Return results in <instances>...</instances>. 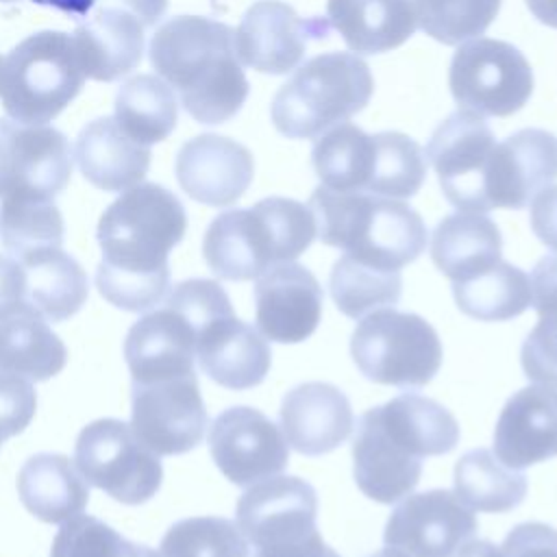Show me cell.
Listing matches in <instances>:
<instances>
[{
    "label": "cell",
    "mask_w": 557,
    "mask_h": 557,
    "mask_svg": "<svg viewBox=\"0 0 557 557\" xmlns=\"http://www.w3.org/2000/svg\"><path fill=\"white\" fill-rule=\"evenodd\" d=\"M85 78L72 35L39 30L2 59L0 100L11 120L48 124L78 96Z\"/></svg>",
    "instance_id": "cell-8"
},
{
    "label": "cell",
    "mask_w": 557,
    "mask_h": 557,
    "mask_svg": "<svg viewBox=\"0 0 557 557\" xmlns=\"http://www.w3.org/2000/svg\"><path fill=\"white\" fill-rule=\"evenodd\" d=\"M65 224L54 198L7 196L0 202V242L15 261L61 248Z\"/></svg>",
    "instance_id": "cell-36"
},
{
    "label": "cell",
    "mask_w": 557,
    "mask_h": 557,
    "mask_svg": "<svg viewBox=\"0 0 557 557\" xmlns=\"http://www.w3.org/2000/svg\"><path fill=\"white\" fill-rule=\"evenodd\" d=\"M537 318L520 348V363L529 381L557 387V313Z\"/></svg>",
    "instance_id": "cell-41"
},
{
    "label": "cell",
    "mask_w": 557,
    "mask_h": 557,
    "mask_svg": "<svg viewBox=\"0 0 557 557\" xmlns=\"http://www.w3.org/2000/svg\"><path fill=\"white\" fill-rule=\"evenodd\" d=\"M494 453L516 470L557 457V387L535 383L509 396L494 426Z\"/></svg>",
    "instance_id": "cell-24"
},
{
    "label": "cell",
    "mask_w": 557,
    "mask_h": 557,
    "mask_svg": "<svg viewBox=\"0 0 557 557\" xmlns=\"http://www.w3.org/2000/svg\"><path fill=\"white\" fill-rule=\"evenodd\" d=\"M148 57L200 124L235 117L248 98L250 85L235 52V30L224 22L202 15L172 17L154 30Z\"/></svg>",
    "instance_id": "cell-3"
},
{
    "label": "cell",
    "mask_w": 557,
    "mask_h": 557,
    "mask_svg": "<svg viewBox=\"0 0 557 557\" xmlns=\"http://www.w3.org/2000/svg\"><path fill=\"white\" fill-rule=\"evenodd\" d=\"M455 494L472 511L505 513L516 509L527 496V476L505 466L496 453L474 448L459 457L455 466Z\"/></svg>",
    "instance_id": "cell-33"
},
{
    "label": "cell",
    "mask_w": 557,
    "mask_h": 557,
    "mask_svg": "<svg viewBox=\"0 0 557 557\" xmlns=\"http://www.w3.org/2000/svg\"><path fill=\"white\" fill-rule=\"evenodd\" d=\"M531 305L537 315L557 313V255L542 257L531 272Z\"/></svg>",
    "instance_id": "cell-44"
},
{
    "label": "cell",
    "mask_w": 557,
    "mask_h": 557,
    "mask_svg": "<svg viewBox=\"0 0 557 557\" xmlns=\"http://www.w3.org/2000/svg\"><path fill=\"white\" fill-rule=\"evenodd\" d=\"M479 522L450 490L407 494L387 518L383 542L409 557H453L474 537Z\"/></svg>",
    "instance_id": "cell-17"
},
{
    "label": "cell",
    "mask_w": 557,
    "mask_h": 557,
    "mask_svg": "<svg viewBox=\"0 0 557 557\" xmlns=\"http://www.w3.org/2000/svg\"><path fill=\"white\" fill-rule=\"evenodd\" d=\"M24 296V270L13 257L0 255V307L22 300Z\"/></svg>",
    "instance_id": "cell-47"
},
{
    "label": "cell",
    "mask_w": 557,
    "mask_h": 557,
    "mask_svg": "<svg viewBox=\"0 0 557 557\" xmlns=\"http://www.w3.org/2000/svg\"><path fill=\"white\" fill-rule=\"evenodd\" d=\"M557 178V137L520 128L494 146L485 174V207L522 209Z\"/></svg>",
    "instance_id": "cell-20"
},
{
    "label": "cell",
    "mask_w": 557,
    "mask_h": 557,
    "mask_svg": "<svg viewBox=\"0 0 557 557\" xmlns=\"http://www.w3.org/2000/svg\"><path fill=\"white\" fill-rule=\"evenodd\" d=\"M326 17H300L281 0H259L242 17L235 30L239 63L263 74H287L305 59L311 39H326Z\"/></svg>",
    "instance_id": "cell-18"
},
{
    "label": "cell",
    "mask_w": 557,
    "mask_h": 557,
    "mask_svg": "<svg viewBox=\"0 0 557 557\" xmlns=\"http://www.w3.org/2000/svg\"><path fill=\"white\" fill-rule=\"evenodd\" d=\"M131 429L159 457L194 450L207 429L196 374L131 383Z\"/></svg>",
    "instance_id": "cell-13"
},
{
    "label": "cell",
    "mask_w": 557,
    "mask_h": 557,
    "mask_svg": "<svg viewBox=\"0 0 557 557\" xmlns=\"http://www.w3.org/2000/svg\"><path fill=\"white\" fill-rule=\"evenodd\" d=\"M209 453L218 470L239 487L276 476L289 463L281 429L259 409L244 405L224 409L211 422Z\"/></svg>",
    "instance_id": "cell-16"
},
{
    "label": "cell",
    "mask_w": 557,
    "mask_h": 557,
    "mask_svg": "<svg viewBox=\"0 0 557 557\" xmlns=\"http://www.w3.org/2000/svg\"><path fill=\"white\" fill-rule=\"evenodd\" d=\"M459 442L455 416L433 398L405 392L368 409L352 437V474L357 487L381 505L413 492L422 459L450 453Z\"/></svg>",
    "instance_id": "cell-2"
},
{
    "label": "cell",
    "mask_w": 557,
    "mask_h": 557,
    "mask_svg": "<svg viewBox=\"0 0 557 557\" xmlns=\"http://www.w3.org/2000/svg\"><path fill=\"white\" fill-rule=\"evenodd\" d=\"M457 307L481 322H505L531 305L529 276L513 263L498 261L485 272L453 283Z\"/></svg>",
    "instance_id": "cell-35"
},
{
    "label": "cell",
    "mask_w": 557,
    "mask_h": 557,
    "mask_svg": "<svg viewBox=\"0 0 557 557\" xmlns=\"http://www.w3.org/2000/svg\"><path fill=\"white\" fill-rule=\"evenodd\" d=\"M72 176L67 137L48 124L0 120V200L7 196L54 198Z\"/></svg>",
    "instance_id": "cell-15"
},
{
    "label": "cell",
    "mask_w": 557,
    "mask_h": 557,
    "mask_svg": "<svg viewBox=\"0 0 557 557\" xmlns=\"http://www.w3.org/2000/svg\"><path fill=\"white\" fill-rule=\"evenodd\" d=\"M24 270L22 300L50 322H63L81 311L89 296L83 265L63 248H48L17 261Z\"/></svg>",
    "instance_id": "cell-32"
},
{
    "label": "cell",
    "mask_w": 557,
    "mask_h": 557,
    "mask_svg": "<svg viewBox=\"0 0 557 557\" xmlns=\"http://www.w3.org/2000/svg\"><path fill=\"white\" fill-rule=\"evenodd\" d=\"M196 359L213 383L237 392L259 385L272 366L268 342L235 313L222 315L200 331Z\"/></svg>",
    "instance_id": "cell-26"
},
{
    "label": "cell",
    "mask_w": 557,
    "mask_h": 557,
    "mask_svg": "<svg viewBox=\"0 0 557 557\" xmlns=\"http://www.w3.org/2000/svg\"><path fill=\"white\" fill-rule=\"evenodd\" d=\"M416 24L444 46L481 37L500 11V0H413Z\"/></svg>",
    "instance_id": "cell-39"
},
{
    "label": "cell",
    "mask_w": 557,
    "mask_h": 557,
    "mask_svg": "<svg viewBox=\"0 0 557 557\" xmlns=\"http://www.w3.org/2000/svg\"><path fill=\"white\" fill-rule=\"evenodd\" d=\"M237 527L252 548L318 531V494L300 476H270L237 500Z\"/></svg>",
    "instance_id": "cell-21"
},
{
    "label": "cell",
    "mask_w": 557,
    "mask_h": 557,
    "mask_svg": "<svg viewBox=\"0 0 557 557\" xmlns=\"http://www.w3.org/2000/svg\"><path fill=\"white\" fill-rule=\"evenodd\" d=\"M0 67H2V59H0Z\"/></svg>",
    "instance_id": "cell-52"
},
{
    "label": "cell",
    "mask_w": 557,
    "mask_h": 557,
    "mask_svg": "<svg viewBox=\"0 0 557 557\" xmlns=\"http://www.w3.org/2000/svg\"><path fill=\"white\" fill-rule=\"evenodd\" d=\"M324 292L309 268L285 261L255 278V320L261 335L278 344L309 339L322 318Z\"/></svg>",
    "instance_id": "cell-19"
},
{
    "label": "cell",
    "mask_w": 557,
    "mask_h": 557,
    "mask_svg": "<svg viewBox=\"0 0 557 557\" xmlns=\"http://www.w3.org/2000/svg\"><path fill=\"white\" fill-rule=\"evenodd\" d=\"M315 237L309 205L270 196L211 220L202 239L209 270L224 281H252L272 265L298 259Z\"/></svg>",
    "instance_id": "cell-4"
},
{
    "label": "cell",
    "mask_w": 557,
    "mask_h": 557,
    "mask_svg": "<svg viewBox=\"0 0 557 557\" xmlns=\"http://www.w3.org/2000/svg\"><path fill=\"white\" fill-rule=\"evenodd\" d=\"M455 557H503L500 548H496L492 542L487 540H468L457 553Z\"/></svg>",
    "instance_id": "cell-50"
},
{
    "label": "cell",
    "mask_w": 557,
    "mask_h": 557,
    "mask_svg": "<svg viewBox=\"0 0 557 557\" xmlns=\"http://www.w3.org/2000/svg\"><path fill=\"white\" fill-rule=\"evenodd\" d=\"M500 250L503 237L498 226L487 215L472 211L446 215L431 237V259L453 283L496 265Z\"/></svg>",
    "instance_id": "cell-31"
},
{
    "label": "cell",
    "mask_w": 557,
    "mask_h": 557,
    "mask_svg": "<svg viewBox=\"0 0 557 557\" xmlns=\"http://www.w3.org/2000/svg\"><path fill=\"white\" fill-rule=\"evenodd\" d=\"M329 287L335 307L344 315L361 320L372 311L394 307L400 300L403 278L400 270L370 265L342 255L333 263Z\"/></svg>",
    "instance_id": "cell-37"
},
{
    "label": "cell",
    "mask_w": 557,
    "mask_h": 557,
    "mask_svg": "<svg viewBox=\"0 0 557 557\" xmlns=\"http://www.w3.org/2000/svg\"><path fill=\"white\" fill-rule=\"evenodd\" d=\"M198 333L189 318L163 300L126 333L124 359L133 383L196 374Z\"/></svg>",
    "instance_id": "cell-23"
},
{
    "label": "cell",
    "mask_w": 557,
    "mask_h": 557,
    "mask_svg": "<svg viewBox=\"0 0 557 557\" xmlns=\"http://www.w3.org/2000/svg\"><path fill=\"white\" fill-rule=\"evenodd\" d=\"M37 394L33 385L9 372H0V435L9 440L20 435L35 418Z\"/></svg>",
    "instance_id": "cell-42"
},
{
    "label": "cell",
    "mask_w": 557,
    "mask_h": 557,
    "mask_svg": "<svg viewBox=\"0 0 557 557\" xmlns=\"http://www.w3.org/2000/svg\"><path fill=\"white\" fill-rule=\"evenodd\" d=\"M309 209L320 242L357 261L400 270L426 248V226L403 200L320 185L309 198Z\"/></svg>",
    "instance_id": "cell-5"
},
{
    "label": "cell",
    "mask_w": 557,
    "mask_h": 557,
    "mask_svg": "<svg viewBox=\"0 0 557 557\" xmlns=\"http://www.w3.org/2000/svg\"><path fill=\"white\" fill-rule=\"evenodd\" d=\"M311 163L329 189L396 200L416 196L426 176V157L416 139L398 131L368 135L348 122L320 135Z\"/></svg>",
    "instance_id": "cell-6"
},
{
    "label": "cell",
    "mask_w": 557,
    "mask_h": 557,
    "mask_svg": "<svg viewBox=\"0 0 557 557\" xmlns=\"http://www.w3.org/2000/svg\"><path fill=\"white\" fill-rule=\"evenodd\" d=\"M374 91L368 63L352 52H322L296 67L270 104L274 128L289 139H315L363 111Z\"/></svg>",
    "instance_id": "cell-7"
},
{
    "label": "cell",
    "mask_w": 557,
    "mask_h": 557,
    "mask_svg": "<svg viewBox=\"0 0 557 557\" xmlns=\"http://www.w3.org/2000/svg\"><path fill=\"white\" fill-rule=\"evenodd\" d=\"M50 557H161V553L126 540L94 516L78 513L61 524Z\"/></svg>",
    "instance_id": "cell-40"
},
{
    "label": "cell",
    "mask_w": 557,
    "mask_h": 557,
    "mask_svg": "<svg viewBox=\"0 0 557 557\" xmlns=\"http://www.w3.org/2000/svg\"><path fill=\"white\" fill-rule=\"evenodd\" d=\"M533 17L550 28H557V0H524Z\"/></svg>",
    "instance_id": "cell-49"
},
{
    "label": "cell",
    "mask_w": 557,
    "mask_h": 557,
    "mask_svg": "<svg viewBox=\"0 0 557 557\" xmlns=\"http://www.w3.org/2000/svg\"><path fill=\"white\" fill-rule=\"evenodd\" d=\"M326 22L357 54H381L416 30L411 0H329Z\"/></svg>",
    "instance_id": "cell-30"
},
{
    "label": "cell",
    "mask_w": 557,
    "mask_h": 557,
    "mask_svg": "<svg viewBox=\"0 0 557 557\" xmlns=\"http://www.w3.org/2000/svg\"><path fill=\"white\" fill-rule=\"evenodd\" d=\"M174 170L189 198L209 207H228L250 187L255 161L239 141L205 133L181 146Z\"/></svg>",
    "instance_id": "cell-22"
},
{
    "label": "cell",
    "mask_w": 557,
    "mask_h": 557,
    "mask_svg": "<svg viewBox=\"0 0 557 557\" xmlns=\"http://www.w3.org/2000/svg\"><path fill=\"white\" fill-rule=\"evenodd\" d=\"M529 222L535 237L557 252V185L544 187L531 200Z\"/></svg>",
    "instance_id": "cell-46"
},
{
    "label": "cell",
    "mask_w": 557,
    "mask_h": 557,
    "mask_svg": "<svg viewBox=\"0 0 557 557\" xmlns=\"http://www.w3.org/2000/svg\"><path fill=\"white\" fill-rule=\"evenodd\" d=\"M448 87L459 109L483 117H505L531 98L533 70L513 44L476 37L455 50Z\"/></svg>",
    "instance_id": "cell-11"
},
{
    "label": "cell",
    "mask_w": 557,
    "mask_h": 557,
    "mask_svg": "<svg viewBox=\"0 0 557 557\" xmlns=\"http://www.w3.org/2000/svg\"><path fill=\"white\" fill-rule=\"evenodd\" d=\"M74 157L81 174L98 189L126 191L150 168V148L131 139L113 117L89 122L76 137Z\"/></svg>",
    "instance_id": "cell-28"
},
{
    "label": "cell",
    "mask_w": 557,
    "mask_h": 557,
    "mask_svg": "<svg viewBox=\"0 0 557 557\" xmlns=\"http://www.w3.org/2000/svg\"><path fill=\"white\" fill-rule=\"evenodd\" d=\"M496 137L483 115L459 109L433 131L424 157L446 200L459 211L487 213L485 174Z\"/></svg>",
    "instance_id": "cell-14"
},
{
    "label": "cell",
    "mask_w": 557,
    "mask_h": 557,
    "mask_svg": "<svg viewBox=\"0 0 557 557\" xmlns=\"http://www.w3.org/2000/svg\"><path fill=\"white\" fill-rule=\"evenodd\" d=\"M368 557H409V555L398 550V548H394V546H385V548H381V550H376V553H372Z\"/></svg>",
    "instance_id": "cell-51"
},
{
    "label": "cell",
    "mask_w": 557,
    "mask_h": 557,
    "mask_svg": "<svg viewBox=\"0 0 557 557\" xmlns=\"http://www.w3.org/2000/svg\"><path fill=\"white\" fill-rule=\"evenodd\" d=\"M187 231L183 202L163 185L139 183L102 213L96 237L102 261L96 287L124 311H148L170 287V250Z\"/></svg>",
    "instance_id": "cell-1"
},
{
    "label": "cell",
    "mask_w": 557,
    "mask_h": 557,
    "mask_svg": "<svg viewBox=\"0 0 557 557\" xmlns=\"http://www.w3.org/2000/svg\"><path fill=\"white\" fill-rule=\"evenodd\" d=\"M117 126L137 144L152 146L176 128L178 104L172 87L154 74L128 78L115 96Z\"/></svg>",
    "instance_id": "cell-34"
},
{
    "label": "cell",
    "mask_w": 557,
    "mask_h": 557,
    "mask_svg": "<svg viewBox=\"0 0 557 557\" xmlns=\"http://www.w3.org/2000/svg\"><path fill=\"white\" fill-rule=\"evenodd\" d=\"M278 420L287 444L307 457H318L342 446L355 426L346 394L322 381L289 389L281 403Z\"/></svg>",
    "instance_id": "cell-25"
},
{
    "label": "cell",
    "mask_w": 557,
    "mask_h": 557,
    "mask_svg": "<svg viewBox=\"0 0 557 557\" xmlns=\"http://www.w3.org/2000/svg\"><path fill=\"white\" fill-rule=\"evenodd\" d=\"M503 557H557V529L544 522L516 524L500 544Z\"/></svg>",
    "instance_id": "cell-43"
},
{
    "label": "cell",
    "mask_w": 557,
    "mask_h": 557,
    "mask_svg": "<svg viewBox=\"0 0 557 557\" xmlns=\"http://www.w3.org/2000/svg\"><path fill=\"white\" fill-rule=\"evenodd\" d=\"M0 2H20V0H0ZM28 2L57 9V11L74 17V20L85 17L89 13V9L94 7V0H28Z\"/></svg>",
    "instance_id": "cell-48"
},
{
    "label": "cell",
    "mask_w": 557,
    "mask_h": 557,
    "mask_svg": "<svg viewBox=\"0 0 557 557\" xmlns=\"http://www.w3.org/2000/svg\"><path fill=\"white\" fill-rule=\"evenodd\" d=\"M67 363L63 339L24 300L0 307V372L48 381Z\"/></svg>",
    "instance_id": "cell-27"
},
{
    "label": "cell",
    "mask_w": 557,
    "mask_h": 557,
    "mask_svg": "<svg viewBox=\"0 0 557 557\" xmlns=\"http://www.w3.org/2000/svg\"><path fill=\"white\" fill-rule=\"evenodd\" d=\"M165 9L168 0H94L72 35L85 76L111 83L135 70L144 57V33Z\"/></svg>",
    "instance_id": "cell-12"
},
{
    "label": "cell",
    "mask_w": 557,
    "mask_h": 557,
    "mask_svg": "<svg viewBox=\"0 0 557 557\" xmlns=\"http://www.w3.org/2000/svg\"><path fill=\"white\" fill-rule=\"evenodd\" d=\"M74 461L89 485L124 505L150 500L163 481L159 455L117 418H100L83 426L74 444Z\"/></svg>",
    "instance_id": "cell-10"
},
{
    "label": "cell",
    "mask_w": 557,
    "mask_h": 557,
    "mask_svg": "<svg viewBox=\"0 0 557 557\" xmlns=\"http://www.w3.org/2000/svg\"><path fill=\"white\" fill-rule=\"evenodd\" d=\"M22 505L41 522L63 524L85 511L89 487L61 453H37L24 461L17 474Z\"/></svg>",
    "instance_id": "cell-29"
},
{
    "label": "cell",
    "mask_w": 557,
    "mask_h": 557,
    "mask_svg": "<svg viewBox=\"0 0 557 557\" xmlns=\"http://www.w3.org/2000/svg\"><path fill=\"white\" fill-rule=\"evenodd\" d=\"M350 355L368 381L416 389L431 383L444 352L435 329L422 315L385 307L359 320L350 335Z\"/></svg>",
    "instance_id": "cell-9"
},
{
    "label": "cell",
    "mask_w": 557,
    "mask_h": 557,
    "mask_svg": "<svg viewBox=\"0 0 557 557\" xmlns=\"http://www.w3.org/2000/svg\"><path fill=\"white\" fill-rule=\"evenodd\" d=\"M161 557H250L239 527L220 516L174 522L161 540Z\"/></svg>",
    "instance_id": "cell-38"
},
{
    "label": "cell",
    "mask_w": 557,
    "mask_h": 557,
    "mask_svg": "<svg viewBox=\"0 0 557 557\" xmlns=\"http://www.w3.org/2000/svg\"><path fill=\"white\" fill-rule=\"evenodd\" d=\"M255 557H339L318 531L307 535L270 542L255 548Z\"/></svg>",
    "instance_id": "cell-45"
}]
</instances>
